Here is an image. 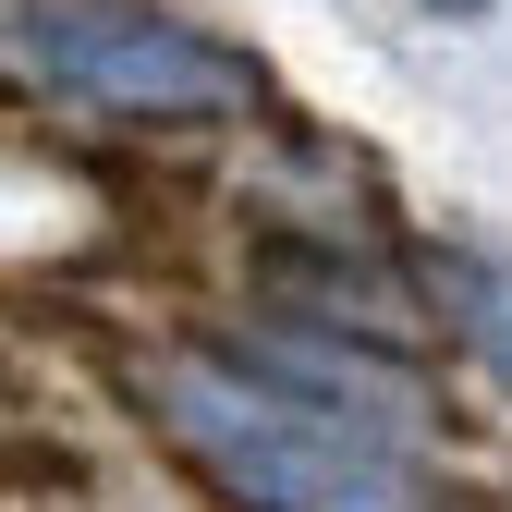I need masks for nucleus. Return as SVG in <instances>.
I'll use <instances>...</instances> for the list:
<instances>
[{
	"instance_id": "nucleus-1",
	"label": "nucleus",
	"mask_w": 512,
	"mask_h": 512,
	"mask_svg": "<svg viewBox=\"0 0 512 512\" xmlns=\"http://www.w3.org/2000/svg\"><path fill=\"white\" fill-rule=\"evenodd\" d=\"M135 391L244 512H452V488L427 464H403L391 439H366V427L317 415V403L256 391L220 354H147Z\"/></svg>"
},
{
	"instance_id": "nucleus-2",
	"label": "nucleus",
	"mask_w": 512,
	"mask_h": 512,
	"mask_svg": "<svg viewBox=\"0 0 512 512\" xmlns=\"http://www.w3.org/2000/svg\"><path fill=\"white\" fill-rule=\"evenodd\" d=\"M25 61L61 98L122 110V122H232V110H256V74L220 37L171 25V13H110V0H37Z\"/></svg>"
},
{
	"instance_id": "nucleus-3",
	"label": "nucleus",
	"mask_w": 512,
	"mask_h": 512,
	"mask_svg": "<svg viewBox=\"0 0 512 512\" xmlns=\"http://www.w3.org/2000/svg\"><path fill=\"white\" fill-rule=\"evenodd\" d=\"M220 366H244L256 391H281V403H317V415H342V427H366V439H391V452H403V427L427 415L415 366H391V354H378V342H354V330H317V317L244 330Z\"/></svg>"
},
{
	"instance_id": "nucleus-4",
	"label": "nucleus",
	"mask_w": 512,
	"mask_h": 512,
	"mask_svg": "<svg viewBox=\"0 0 512 512\" xmlns=\"http://www.w3.org/2000/svg\"><path fill=\"white\" fill-rule=\"evenodd\" d=\"M427 281H439V305H452L464 354L512 378V256H488V244H427Z\"/></svg>"
},
{
	"instance_id": "nucleus-5",
	"label": "nucleus",
	"mask_w": 512,
	"mask_h": 512,
	"mask_svg": "<svg viewBox=\"0 0 512 512\" xmlns=\"http://www.w3.org/2000/svg\"><path fill=\"white\" fill-rule=\"evenodd\" d=\"M0 403H13V366H0Z\"/></svg>"
}]
</instances>
